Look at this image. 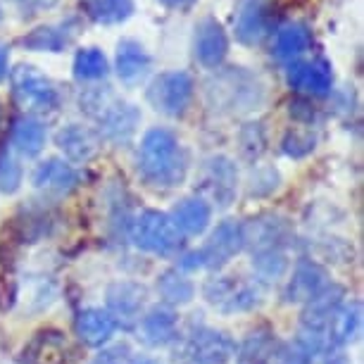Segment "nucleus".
<instances>
[{"instance_id":"f03ea898","label":"nucleus","mask_w":364,"mask_h":364,"mask_svg":"<svg viewBox=\"0 0 364 364\" xmlns=\"http://www.w3.org/2000/svg\"><path fill=\"white\" fill-rule=\"evenodd\" d=\"M81 109L98 122L102 139H107L114 146H127L134 139L139 129L141 112L129 102H122L117 95L109 91V86L91 88L81 95Z\"/></svg>"},{"instance_id":"1a4fd4ad","label":"nucleus","mask_w":364,"mask_h":364,"mask_svg":"<svg viewBox=\"0 0 364 364\" xmlns=\"http://www.w3.org/2000/svg\"><path fill=\"white\" fill-rule=\"evenodd\" d=\"M236 188H238V169L233 160L224 155H215L210 160H205L200 171V191L212 203H217L219 208H229L233 198H236Z\"/></svg>"},{"instance_id":"4be33fe9","label":"nucleus","mask_w":364,"mask_h":364,"mask_svg":"<svg viewBox=\"0 0 364 364\" xmlns=\"http://www.w3.org/2000/svg\"><path fill=\"white\" fill-rule=\"evenodd\" d=\"M55 143H58V148L63 150V155L67 160L79 162V164L93 160L100 148L98 136L88 127H81V124H67L65 129H60L58 136H55Z\"/></svg>"},{"instance_id":"20e7f679","label":"nucleus","mask_w":364,"mask_h":364,"mask_svg":"<svg viewBox=\"0 0 364 364\" xmlns=\"http://www.w3.org/2000/svg\"><path fill=\"white\" fill-rule=\"evenodd\" d=\"M10 86L17 105L33 114H48L60 107V91L46 74H41L36 67L19 65L10 72Z\"/></svg>"},{"instance_id":"393cba45","label":"nucleus","mask_w":364,"mask_h":364,"mask_svg":"<svg viewBox=\"0 0 364 364\" xmlns=\"http://www.w3.org/2000/svg\"><path fill=\"white\" fill-rule=\"evenodd\" d=\"M169 217L181 236H200L210 226L212 208L203 198H183L181 203H176V208Z\"/></svg>"},{"instance_id":"e433bc0d","label":"nucleus","mask_w":364,"mask_h":364,"mask_svg":"<svg viewBox=\"0 0 364 364\" xmlns=\"http://www.w3.org/2000/svg\"><path fill=\"white\" fill-rule=\"evenodd\" d=\"M91 364H132V357H129L127 346H114L102 350L100 355H95Z\"/></svg>"},{"instance_id":"f3484780","label":"nucleus","mask_w":364,"mask_h":364,"mask_svg":"<svg viewBox=\"0 0 364 364\" xmlns=\"http://www.w3.org/2000/svg\"><path fill=\"white\" fill-rule=\"evenodd\" d=\"M153 60H150L148 50L143 48L139 41L134 38H122L117 43V55H114V70L122 84L136 86L150 74Z\"/></svg>"},{"instance_id":"bb28decb","label":"nucleus","mask_w":364,"mask_h":364,"mask_svg":"<svg viewBox=\"0 0 364 364\" xmlns=\"http://www.w3.org/2000/svg\"><path fill=\"white\" fill-rule=\"evenodd\" d=\"M312 46V31L302 22H288L277 31L274 41V58L284 60V63H295L305 50Z\"/></svg>"},{"instance_id":"9b49d317","label":"nucleus","mask_w":364,"mask_h":364,"mask_svg":"<svg viewBox=\"0 0 364 364\" xmlns=\"http://www.w3.org/2000/svg\"><path fill=\"white\" fill-rule=\"evenodd\" d=\"M240 231H243V248H250L252 255L264 250H284L291 236L286 219L274 215H259L248 222H240Z\"/></svg>"},{"instance_id":"f704fd0d","label":"nucleus","mask_w":364,"mask_h":364,"mask_svg":"<svg viewBox=\"0 0 364 364\" xmlns=\"http://www.w3.org/2000/svg\"><path fill=\"white\" fill-rule=\"evenodd\" d=\"M22 183V167L8 150H0V191L3 193H15Z\"/></svg>"},{"instance_id":"2eb2a0df","label":"nucleus","mask_w":364,"mask_h":364,"mask_svg":"<svg viewBox=\"0 0 364 364\" xmlns=\"http://www.w3.org/2000/svg\"><path fill=\"white\" fill-rule=\"evenodd\" d=\"M243 250V231H240V222H222L212 231L210 240L205 243L200 252V262L208 269H222L229 264L238 252Z\"/></svg>"},{"instance_id":"37998d69","label":"nucleus","mask_w":364,"mask_h":364,"mask_svg":"<svg viewBox=\"0 0 364 364\" xmlns=\"http://www.w3.org/2000/svg\"><path fill=\"white\" fill-rule=\"evenodd\" d=\"M0 17H3V12H0Z\"/></svg>"},{"instance_id":"a19ab883","label":"nucleus","mask_w":364,"mask_h":364,"mask_svg":"<svg viewBox=\"0 0 364 364\" xmlns=\"http://www.w3.org/2000/svg\"><path fill=\"white\" fill-rule=\"evenodd\" d=\"M58 3H60V0H33V8H36V10H50Z\"/></svg>"},{"instance_id":"473e14b6","label":"nucleus","mask_w":364,"mask_h":364,"mask_svg":"<svg viewBox=\"0 0 364 364\" xmlns=\"http://www.w3.org/2000/svg\"><path fill=\"white\" fill-rule=\"evenodd\" d=\"M252 267L259 274V279L264 281H277L281 274L286 272L288 257L284 250H264L252 255Z\"/></svg>"},{"instance_id":"9d476101","label":"nucleus","mask_w":364,"mask_h":364,"mask_svg":"<svg viewBox=\"0 0 364 364\" xmlns=\"http://www.w3.org/2000/svg\"><path fill=\"white\" fill-rule=\"evenodd\" d=\"M148 302V288L136 281H119L107 288V307L117 326L132 328L141 321Z\"/></svg>"},{"instance_id":"4468645a","label":"nucleus","mask_w":364,"mask_h":364,"mask_svg":"<svg viewBox=\"0 0 364 364\" xmlns=\"http://www.w3.org/2000/svg\"><path fill=\"white\" fill-rule=\"evenodd\" d=\"M236 353L233 338L226 331L203 326L191 336L186 355L193 364H226Z\"/></svg>"},{"instance_id":"aec40b11","label":"nucleus","mask_w":364,"mask_h":364,"mask_svg":"<svg viewBox=\"0 0 364 364\" xmlns=\"http://www.w3.org/2000/svg\"><path fill=\"white\" fill-rule=\"evenodd\" d=\"M141 336L148 346H169L178 336V317L169 305H155L141 317Z\"/></svg>"},{"instance_id":"6e6552de","label":"nucleus","mask_w":364,"mask_h":364,"mask_svg":"<svg viewBox=\"0 0 364 364\" xmlns=\"http://www.w3.org/2000/svg\"><path fill=\"white\" fill-rule=\"evenodd\" d=\"M274 8L269 0H240L236 17H233V33L236 41L248 48L259 46L272 33Z\"/></svg>"},{"instance_id":"c9c22d12","label":"nucleus","mask_w":364,"mask_h":364,"mask_svg":"<svg viewBox=\"0 0 364 364\" xmlns=\"http://www.w3.org/2000/svg\"><path fill=\"white\" fill-rule=\"evenodd\" d=\"M240 148L243 153L250 157V160H257L259 155L264 153V134L259 124H248L240 132Z\"/></svg>"},{"instance_id":"6ab92c4d","label":"nucleus","mask_w":364,"mask_h":364,"mask_svg":"<svg viewBox=\"0 0 364 364\" xmlns=\"http://www.w3.org/2000/svg\"><path fill=\"white\" fill-rule=\"evenodd\" d=\"M24 364H72L65 333L55 328L38 331L24 348Z\"/></svg>"},{"instance_id":"a211bd4d","label":"nucleus","mask_w":364,"mask_h":364,"mask_svg":"<svg viewBox=\"0 0 364 364\" xmlns=\"http://www.w3.org/2000/svg\"><path fill=\"white\" fill-rule=\"evenodd\" d=\"M33 186L43 193H50V196H70L74 188L79 186V174L72 164H67L65 160H46L41 162L36 169H33V176H31Z\"/></svg>"},{"instance_id":"39448f33","label":"nucleus","mask_w":364,"mask_h":364,"mask_svg":"<svg viewBox=\"0 0 364 364\" xmlns=\"http://www.w3.org/2000/svg\"><path fill=\"white\" fill-rule=\"evenodd\" d=\"M132 240L136 248L153 252L157 257L176 255L183 245V236L178 233L171 217L160 210H146L134 219Z\"/></svg>"},{"instance_id":"0eeeda50","label":"nucleus","mask_w":364,"mask_h":364,"mask_svg":"<svg viewBox=\"0 0 364 364\" xmlns=\"http://www.w3.org/2000/svg\"><path fill=\"white\" fill-rule=\"evenodd\" d=\"M203 295L222 314L248 312L259 305V288L238 277H212L205 284Z\"/></svg>"},{"instance_id":"cd10ccee","label":"nucleus","mask_w":364,"mask_h":364,"mask_svg":"<svg viewBox=\"0 0 364 364\" xmlns=\"http://www.w3.org/2000/svg\"><path fill=\"white\" fill-rule=\"evenodd\" d=\"M10 143L22 155L36 157L46 146V127L31 114L17 117V119L12 122V129H10Z\"/></svg>"},{"instance_id":"c756f323","label":"nucleus","mask_w":364,"mask_h":364,"mask_svg":"<svg viewBox=\"0 0 364 364\" xmlns=\"http://www.w3.org/2000/svg\"><path fill=\"white\" fill-rule=\"evenodd\" d=\"M134 0H86L84 12L88 19L102 26L127 22L134 15Z\"/></svg>"},{"instance_id":"7c9ffc66","label":"nucleus","mask_w":364,"mask_h":364,"mask_svg":"<svg viewBox=\"0 0 364 364\" xmlns=\"http://www.w3.org/2000/svg\"><path fill=\"white\" fill-rule=\"evenodd\" d=\"M157 293L167 305H188L196 295L193 281L186 279V274L178 269H167L157 277Z\"/></svg>"},{"instance_id":"7ed1b4c3","label":"nucleus","mask_w":364,"mask_h":364,"mask_svg":"<svg viewBox=\"0 0 364 364\" xmlns=\"http://www.w3.org/2000/svg\"><path fill=\"white\" fill-rule=\"evenodd\" d=\"M208 98L215 107H224L229 112H248V109H257L264 100V88L240 67H231L208 84Z\"/></svg>"},{"instance_id":"58836bf2","label":"nucleus","mask_w":364,"mask_h":364,"mask_svg":"<svg viewBox=\"0 0 364 364\" xmlns=\"http://www.w3.org/2000/svg\"><path fill=\"white\" fill-rule=\"evenodd\" d=\"M160 3L164 5V8H169V10L186 12V10L193 8V5L198 3V0H160Z\"/></svg>"},{"instance_id":"a878e982","label":"nucleus","mask_w":364,"mask_h":364,"mask_svg":"<svg viewBox=\"0 0 364 364\" xmlns=\"http://www.w3.org/2000/svg\"><path fill=\"white\" fill-rule=\"evenodd\" d=\"M233 355L236 364H272L277 355V336L269 326H259L245 336Z\"/></svg>"},{"instance_id":"2f4dec72","label":"nucleus","mask_w":364,"mask_h":364,"mask_svg":"<svg viewBox=\"0 0 364 364\" xmlns=\"http://www.w3.org/2000/svg\"><path fill=\"white\" fill-rule=\"evenodd\" d=\"M109 72L107 58L100 48H81L74 55V77L79 81H100Z\"/></svg>"},{"instance_id":"dca6fc26","label":"nucleus","mask_w":364,"mask_h":364,"mask_svg":"<svg viewBox=\"0 0 364 364\" xmlns=\"http://www.w3.org/2000/svg\"><path fill=\"white\" fill-rule=\"evenodd\" d=\"M343 295H346L343 286L326 284L312 300L305 302V310H302V317H300V331L321 333L326 338V324H328V319H331V314L338 310Z\"/></svg>"},{"instance_id":"79ce46f5","label":"nucleus","mask_w":364,"mask_h":364,"mask_svg":"<svg viewBox=\"0 0 364 364\" xmlns=\"http://www.w3.org/2000/svg\"><path fill=\"white\" fill-rule=\"evenodd\" d=\"M136 364H162V362H157V360H139Z\"/></svg>"},{"instance_id":"412c9836","label":"nucleus","mask_w":364,"mask_h":364,"mask_svg":"<svg viewBox=\"0 0 364 364\" xmlns=\"http://www.w3.org/2000/svg\"><path fill=\"white\" fill-rule=\"evenodd\" d=\"M328 284L326 272L321 269L317 262L302 259L293 269L291 281L284 288V300L286 302H307L317 295L321 288Z\"/></svg>"},{"instance_id":"423d86ee","label":"nucleus","mask_w":364,"mask_h":364,"mask_svg":"<svg viewBox=\"0 0 364 364\" xmlns=\"http://www.w3.org/2000/svg\"><path fill=\"white\" fill-rule=\"evenodd\" d=\"M193 91H196V84L188 72H181V70L162 72L160 77H155L153 84L148 86V102L160 114L181 117L188 109L191 100H193Z\"/></svg>"},{"instance_id":"ea45409f","label":"nucleus","mask_w":364,"mask_h":364,"mask_svg":"<svg viewBox=\"0 0 364 364\" xmlns=\"http://www.w3.org/2000/svg\"><path fill=\"white\" fill-rule=\"evenodd\" d=\"M324 364H348V357H346V353H343L341 348H328Z\"/></svg>"},{"instance_id":"ddd939ff","label":"nucleus","mask_w":364,"mask_h":364,"mask_svg":"<svg viewBox=\"0 0 364 364\" xmlns=\"http://www.w3.org/2000/svg\"><path fill=\"white\" fill-rule=\"evenodd\" d=\"M193 53L205 70H219L226 60V55H229V36H226L224 26L215 17H205L196 24Z\"/></svg>"},{"instance_id":"f8f14e48","label":"nucleus","mask_w":364,"mask_h":364,"mask_svg":"<svg viewBox=\"0 0 364 364\" xmlns=\"http://www.w3.org/2000/svg\"><path fill=\"white\" fill-rule=\"evenodd\" d=\"M286 84L298 93L321 98L333 86V70L326 60H295L286 70Z\"/></svg>"},{"instance_id":"b1692460","label":"nucleus","mask_w":364,"mask_h":364,"mask_svg":"<svg viewBox=\"0 0 364 364\" xmlns=\"http://www.w3.org/2000/svg\"><path fill=\"white\" fill-rule=\"evenodd\" d=\"M74 328H77V336L81 343H86V346H91V348H100L114 336L117 324L107 310L88 307V310H81L77 314Z\"/></svg>"},{"instance_id":"f257e3e1","label":"nucleus","mask_w":364,"mask_h":364,"mask_svg":"<svg viewBox=\"0 0 364 364\" xmlns=\"http://www.w3.org/2000/svg\"><path fill=\"white\" fill-rule=\"evenodd\" d=\"M139 171L157 188H174L186 178L188 157L174 132L164 127L146 132L139 148Z\"/></svg>"},{"instance_id":"5701e85b","label":"nucleus","mask_w":364,"mask_h":364,"mask_svg":"<svg viewBox=\"0 0 364 364\" xmlns=\"http://www.w3.org/2000/svg\"><path fill=\"white\" fill-rule=\"evenodd\" d=\"M362 324V302H341L338 310L331 314L326 324V346L328 348H343L360 333Z\"/></svg>"},{"instance_id":"c85d7f7f","label":"nucleus","mask_w":364,"mask_h":364,"mask_svg":"<svg viewBox=\"0 0 364 364\" xmlns=\"http://www.w3.org/2000/svg\"><path fill=\"white\" fill-rule=\"evenodd\" d=\"M74 33H77V31H72L70 24L36 26V29L26 33L19 43H22L26 50H31V53H63L65 48L72 43Z\"/></svg>"},{"instance_id":"72a5a7b5","label":"nucleus","mask_w":364,"mask_h":364,"mask_svg":"<svg viewBox=\"0 0 364 364\" xmlns=\"http://www.w3.org/2000/svg\"><path fill=\"white\" fill-rule=\"evenodd\" d=\"M314 148H317V136L312 132H300V129L288 132L284 136V141H281V150H284L288 157H295V160L310 155Z\"/></svg>"},{"instance_id":"4c0bfd02","label":"nucleus","mask_w":364,"mask_h":364,"mask_svg":"<svg viewBox=\"0 0 364 364\" xmlns=\"http://www.w3.org/2000/svg\"><path fill=\"white\" fill-rule=\"evenodd\" d=\"M8 70H10V46L0 41V81L8 77Z\"/></svg>"}]
</instances>
